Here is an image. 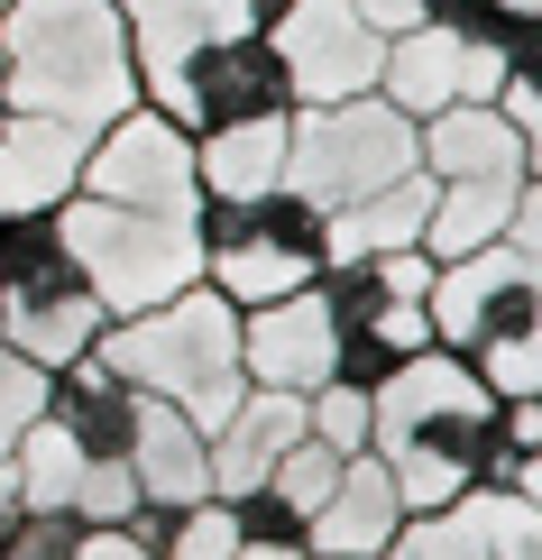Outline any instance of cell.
Returning a JSON list of instances; mask_svg holds the SVG:
<instances>
[{"instance_id": "obj_1", "label": "cell", "mask_w": 542, "mask_h": 560, "mask_svg": "<svg viewBox=\"0 0 542 560\" xmlns=\"http://www.w3.org/2000/svg\"><path fill=\"white\" fill-rule=\"evenodd\" d=\"M487 432H497V395H487L451 349H414L395 377L368 386V451L395 478L405 515H433L478 487Z\"/></svg>"}, {"instance_id": "obj_2", "label": "cell", "mask_w": 542, "mask_h": 560, "mask_svg": "<svg viewBox=\"0 0 542 560\" xmlns=\"http://www.w3.org/2000/svg\"><path fill=\"white\" fill-rule=\"evenodd\" d=\"M0 110L111 129L138 110V65L111 0H10L0 10Z\"/></svg>"}, {"instance_id": "obj_3", "label": "cell", "mask_w": 542, "mask_h": 560, "mask_svg": "<svg viewBox=\"0 0 542 560\" xmlns=\"http://www.w3.org/2000/svg\"><path fill=\"white\" fill-rule=\"evenodd\" d=\"M433 349L478 377L487 395H542V258L487 240L469 258H433Z\"/></svg>"}, {"instance_id": "obj_4", "label": "cell", "mask_w": 542, "mask_h": 560, "mask_svg": "<svg viewBox=\"0 0 542 560\" xmlns=\"http://www.w3.org/2000/svg\"><path fill=\"white\" fill-rule=\"evenodd\" d=\"M92 359H111L138 395L175 405L194 432H211L230 405H240V386H249V368H240V303H221L211 285H184L166 303H148V313L102 322Z\"/></svg>"}, {"instance_id": "obj_5", "label": "cell", "mask_w": 542, "mask_h": 560, "mask_svg": "<svg viewBox=\"0 0 542 560\" xmlns=\"http://www.w3.org/2000/svg\"><path fill=\"white\" fill-rule=\"evenodd\" d=\"M56 240H65V258L83 267V285L102 294L111 322L203 285V212H138V202L65 194L56 202Z\"/></svg>"}, {"instance_id": "obj_6", "label": "cell", "mask_w": 542, "mask_h": 560, "mask_svg": "<svg viewBox=\"0 0 542 560\" xmlns=\"http://www.w3.org/2000/svg\"><path fill=\"white\" fill-rule=\"evenodd\" d=\"M414 175V120L387 102V92H349V102H295L286 110V194L341 202L377 194V184Z\"/></svg>"}, {"instance_id": "obj_7", "label": "cell", "mask_w": 542, "mask_h": 560, "mask_svg": "<svg viewBox=\"0 0 542 560\" xmlns=\"http://www.w3.org/2000/svg\"><path fill=\"white\" fill-rule=\"evenodd\" d=\"M332 267L322 248V202L303 194H257V202H203V285L221 303H276V294H303L313 276Z\"/></svg>"}, {"instance_id": "obj_8", "label": "cell", "mask_w": 542, "mask_h": 560, "mask_svg": "<svg viewBox=\"0 0 542 560\" xmlns=\"http://www.w3.org/2000/svg\"><path fill=\"white\" fill-rule=\"evenodd\" d=\"M102 294L83 285V267L65 258L56 240V212L37 221H0V340L19 349V359H37L46 377H56L65 359H83L92 340H102Z\"/></svg>"}, {"instance_id": "obj_9", "label": "cell", "mask_w": 542, "mask_h": 560, "mask_svg": "<svg viewBox=\"0 0 542 560\" xmlns=\"http://www.w3.org/2000/svg\"><path fill=\"white\" fill-rule=\"evenodd\" d=\"M74 194L102 202H138V212H203V184H194V129H175L166 110H120L111 129H92L83 148V184Z\"/></svg>"}, {"instance_id": "obj_10", "label": "cell", "mask_w": 542, "mask_h": 560, "mask_svg": "<svg viewBox=\"0 0 542 560\" xmlns=\"http://www.w3.org/2000/svg\"><path fill=\"white\" fill-rule=\"evenodd\" d=\"M267 46H276V65H286L295 102L377 92V56H387V37H377L349 0H286V10L267 19Z\"/></svg>"}, {"instance_id": "obj_11", "label": "cell", "mask_w": 542, "mask_h": 560, "mask_svg": "<svg viewBox=\"0 0 542 560\" xmlns=\"http://www.w3.org/2000/svg\"><path fill=\"white\" fill-rule=\"evenodd\" d=\"M313 285H322V303H332V331H341V377H349V386H377V377H395V368H405L414 349H433V313H423L414 294H395L368 258L322 267Z\"/></svg>"}, {"instance_id": "obj_12", "label": "cell", "mask_w": 542, "mask_h": 560, "mask_svg": "<svg viewBox=\"0 0 542 560\" xmlns=\"http://www.w3.org/2000/svg\"><path fill=\"white\" fill-rule=\"evenodd\" d=\"M111 10H120V37H129V65H138V102L148 110L175 102V83L194 74L211 46L257 28L240 0H111Z\"/></svg>"}, {"instance_id": "obj_13", "label": "cell", "mask_w": 542, "mask_h": 560, "mask_svg": "<svg viewBox=\"0 0 542 560\" xmlns=\"http://www.w3.org/2000/svg\"><path fill=\"white\" fill-rule=\"evenodd\" d=\"M286 110H295V83H286V65H276L267 28H249L230 46H211L194 74L175 83L166 120L203 138V129H240V120H286Z\"/></svg>"}, {"instance_id": "obj_14", "label": "cell", "mask_w": 542, "mask_h": 560, "mask_svg": "<svg viewBox=\"0 0 542 560\" xmlns=\"http://www.w3.org/2000/svg\"><path fill=\"white\" fill-rule=\"evenodd\" d=\"M240 368H249V386H286V395H313L322 377H341V331H332L322 285L249 303L240 313Z\"/></svg>"}, {"instance_id": "obj_15", "label": "cell", "mask_w": 542, "mask_h": 560, "mask_svg": "<svg viewBox=\"0 0 542 560\" xmlns=\"http://www.w3.org/2000/svg\"><path fill=\"white\" fill-rule=\"evenodd\" d=\"M92 129L37 120V110H0V221H37L83 184Z\"/></svg>"}, {"instance_id": "obj_16", "label": "cell", "mask_w": 542, "mask_h": 560, "mask_svg": "<svg viewBox=\"0 0 542 560\" xmlns=\"http://www.w3.org/2000/svg\"><path fill=\"white\" fill-rule=\"evenodd\" d=\"M295 441H303V395H286V386H240V405L203 432L211 497H249V487L267 478Z\"/></svg>"}, {"instance_id": "obj_17", "label": "cell", "mask_w": 542, "mask_h": 560, "mask_svg": "<svg viewBox=\"0 0 542 560\" xmlns=\"http://www.w3.org/2000/svg\"><path fill=\"white\" fill-rule=\"evenodd\" d=\"M395 533H405L395 478L377 469V451H349L341 478H332V497H322V515L303 524V551H322V560H377Z\"/></svg>"}, {"instance_id": "obj_18", "label": "cell", "mask_w": 542, "mask_h": 560, "mask_svg": "<svg viewBox=\"0 0 542 560\" xmlns=\"http://www.w3.org/2000/svg\"><path fill=\"white\" fill-rule=\"evenodd\" d=\"M129 487H138V505H194V497H211L203 432L184 423L175 405H157V395H138V423H129Z\"/></svg>"}, {"instance_id": "obj_19", "label": "cell", "mask_w": 542, "mask_h": 560, "mask_svg": "<svg viewBox=\"0 0 542 560\" xmlns=\"http://www.w3.org/2000/svg\"><path fill=\"white\" fill-rule=\"evenodd\" d=\"M423 221H433V175H395L377 184V194L341 202V212H322V248H332V267L349 258H387V248H423Z\"/></svg>"}, {"instance_id": "obj_20", "label": "cell", "mask_w": 542, "mask_h": 560, "mask_svg": "<svg viewBox=\"0 0 542 560\" xmlns=\"http://www.w3.org/2000/svg\"><path fill=\"white\" fill-rule=\"evenodd\" d=\"M377 92H387L405 120L451 110L460 102V28H451V19H414V28H395L387 56H377Z\"/></svg>"}, {"instance_id": "obj_21", "label": "cell", "mask_w": 542, "mask_h": 560, "mask_svg": "<svg viewBox=\"0 0 542 560\" xmlns=\"http://www.w3.org/2000/svg\"><path fill=\"white\" fill-rule=\"evenodd\" d=\"M542 194V166L533 175H460V184H433V221H423V248L433 258H469V248L506 240L515 202Z\"/></svg>"}, {"instance_id": "obj_22", "label": "cell", "mask_w": 542, "mask_h": 560, "mask_svg": "<svg viewBox=\"0 0 542 560\" xmlns=\"http://www.w3.org/2000/svg\"><path fill=\"white\" fill-rule=\"evenodd\" d=\"M194 184L203 202H257L286 184V120H240L194 138Z\"/></svg>"}, {"instance_id": "obj_23", "label": "cell", "mask_w": 542, "mask_h": 560, "mask_svg": "<svg viewBox=\"0 0 542 560\" xmlns=\"http://www.w3.org/2000/svg\"><path fill=\"white\" fill-rule=\"evenodd\" d=\"M377 560H487V515H478V487L451 505H433V515H405V533H395Z\"/></svg>"}, {"instance_id": "obj_24", "label": "cell", "mask_w": 542, "mask_h": 560, "mask_svg": "<svg viewBox=\"0 0 542 560\" xmlns=\"http://www.w3.org/2000/svg\"><path fill=\"white\" fill-rule=\"evenodd\" d=\"M332 478H341V451H322V441H313V432H303V441H295V451H286V459H276V469H267V478H257V487H249V497H276V515H286V524L303 533V524H313V515H322V497H332Z\"/></svg>"}, {"instance_id": "obj_25", "label": "cell", "mask_w": 542, "mask_h": 560, "mask_svg": "<svg viewBox=\"0 0 542 560\" xmlns=\"http://www.w3.org/2000/svg\"><path fill=\"white\" fill-rule=\"evenodd\" d=\"M230 551H240V515H230V497L166 505V515H157V542H148V560H230Z\"/></svg>"}, {"instance_id": "obj_26", "label": "cell", "mask_w": 542, "mask_h": 560, "mask_svg": "<svg viewBox=\"0 0 542 560\" xmlns=\"http://www.w3.org/2000/svg\"><path fill=\"white\" fill-rule=\"evenodd\" d=\"M303 432L322 441V451H368V386H349V377H322L313 395H303Z\"/></svg>"}, {"instance_id": "obj_27", "label": "cell", "mask_w": 542, "mask_h": 560, "mask_svg": "<svg viewBox=\"0 0 542 560\" xmlns=\"http://www.w3.org/2000/svg\"><path fill=\"white\" fill-rule=\"evenodd\" d=\"M83 542V515H65V505H19V524L0 533V560H74Z\"/></svg>"}, {"instance_id": "obj_28", "label": "cell", "mask_w": 542, "mask_h": 560, "mask_svg": "<svg viewBox=\"0 0 542 560\" xmlns=\"http://www.w3.org/2000/svg\"><path fill=\"white\" fill-rule=\"evenodd\" d=\"M37 413H46V368H37V359H19V349L0 340V459L19 451V432H28Z\"/></svg>"}, {"instance_id": "obj_29", "label": "cell", "mask_w": 542, "mask_h": 560, "mask_svg": "<svg viewBox=\"0 0 542 560\" xmlns=\"http://www.w3.org/2000/svg\"><path fill=\"white\" fill-rule=\"evenodd\" d=\"M497 110H506L515 129H533V138H542V74H533V65H506V83H497Z\"/></svg>"}, {"instance_id": "obj_30", "label": "cell", "mask_w": 542, "mask_h": 560, "mask_svg": "<svg viewBox=\"0 0 542 560\" xmlns=\"http://www.w3.org/2000/svg\"><path fill=\"white\" fill-rule=\"evenodd\" d=\"M349 10H359L377 37H395V28H414V19H433V0H349Z\"/></svg>"}, {"instance_id": "obj_31", "label": "cell", "mask_w": 542, "mask_h": 560, "mask_svg": "<svg viewBox=\"0 0 542 560\" xmlns=\"http://www.w3.org/2000/svg\"><path fill=\"white\" fill-rule=\"evenodd\" d=\"M230 560H313V551H303L295 533H240V551H230Z\"/></svg>"}, {"instance_id": "obj_32", "label": "cell", "mask_w": 542, "mask_h": 560, "mask_svg": "<svg viewBox=\"0 0 542 560\" xmlns=\"http://www.w3.org/2000/svg\"><path fill=\"white\" fill-rule=\"evenodd\" d=\"M240 10L257 19V28H267V19H276V10H286V0H240Z\"/></svg>"}, {"instance_id": "obj_33", "label": "cell", "mask_w": 542, "mask_h": 560, "mask_svg": "<svg viewBox=\"0 0 542 560\" xmlns=\"http://www.w3.org/2000/svg\"><path fill=\"white\" fill-rule=\"evenodd\" d=\"M497 10H515V19H542V0H497Z\"/></svg>"}, {"instance_id": "obj_34", "label": "cell", "mask_w": 542, "mask_h": 560, "mask_svg": "<svg viewBox=\"0 0 542 560\" xmlns=\"http://www.w3.org/2000/svg\"><path fill=\"white\" fill-rule=\"evenodd\" d=\"M0 10H10V0H0Z\"/></svg>"}, {"instance_id": "obj_35", "label": "cell", "mask_w": 542, "mask_h": 560, "mask_svg": "<svg viewBox=\"0 0 542 560\" xmlns=\"http://www.w3.org/2000/svg\"><path fill=\"white\" fill-rule=\"evenodd\" d=\"M313 560H322V551H313Z\"/></svg>"}]
</instances>
